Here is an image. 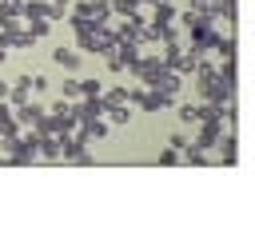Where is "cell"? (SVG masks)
Returning a JSON list of instances; mask_svg holds the SVG:
<instances>
[{
  "label": "cell",
  "mask_w": 255,
  "mask_h": 239,
  "mask_svg": "<svg viewBox=\"0 0 255 239\" xmlns=\"http://www.w3.org/2000/svg\"><path fill=\"white\" fill-rule=\"evenodd\" d=\"M199 127V135L191 139V147H199V151H211L219 139H223V116H211V120H199L195 123Z\"/></svg>",
  "instance_id": "obj_1"
},
{
  "label": "cell",
  "mask_w": 255,
  "mask_h": 239,
  "mask_svg": "<svg viewBox=\"0 0 255 239\" xmlns=\"http://www.w3.org/2000/svg\"><path fill=\"white\" fill-rule=\"evenodd\" d=\"M72 16L92 20V24H108V20H112V4H108V0H80V4L72 8Z\"/></svg>",
  "instance_id": "obj_2"
},
{
  "label": "cell",
  "mask_w": 255,
  "mask_h": 239,
  "mask_svg": "<svg viewBox=\"0 0 255 239\" xmlns=\"http://www.w3.org/2000/svg\"><path fill=\"white\" fill-rule=\"evenodd\" d=\"M20 16L24 20H64V8H56L52 0H24Z\"/></svg>",
  "instance_id": "obj_3"
},
{
  "label": "cell",
  "mask_w": 255,
  "mask_h": 239,
  "mask_svg": "<svg viewBox=\"0 0 255 239\" xmlns=\"http://www.w3.org/2000/svg\"><path fill=\"white\" fill-rule=\"evenodd\" d=\"M52 60H56V64H60V68H68V72H76V68H80V60H84V56H80V52H76V48H64V44H60V48H52Z\"/></svg>",
  "instance_id": "obj_4"
},
{
  "label": "cell",
  "mask_w": 255,
  "mask_h": 239,
  "mask_svg": "<svg viewBox=\"0 0 255 239\" xmlns=\"http://www.w3.org/2000/svg\"><path fill=\"white\" fill-rule=\"evenodd\" d=\"M175 16H179V12H175L171 0H155V4H151V24H175Z\"/></svg>",
  "instance_id": "obj_5"
},
{
  "label": "cell",
  "mask_w": 255,
  "mask_h": 239,
  "mask_svg": "<svg viewBox=\"0 0 255 239\" xmlns=\"http://www.w3.org/2000/svg\"><path fill=\"white\" fill-rule=\"evenodd\" d=\"M235 143H239V139H235V131H227V135H223V139L215 143V147H219V163H227V167H231V163L239 159V151H235Z\"/></svg>",
  "instance_id": "obj_6"
},
{
  "label": "cell",
  "mask_w": 255,
  "mask_h": 239,
  "mask_svg": "<svg viewBox=\"0 0 255 239\" xmlns=\"http://www.w3.org/2000/svg\"><path fill=\"white\" fill-rule=\"evenodd\" d=\"M124 123H131V104L108 108V127H124Z\"/></svg>",
  "instance_id": "obj_7"
},
{
  "label": "cell",
  "mask_w": 255,
  "mask_h": 239,
  "mask_svg": "<svg viewBox=\"0 0 255 239\" xmlns=\"http://www.w3.org/2000/svg\"><path fill=\"white\" fill-rule=\"evenodd\" d=\"M100 104H104V112H108V108H120V104H128V88H112V92H100Z\"/></svg>",
  "instance_id": "obj_8"
},
{
  "label": "cell",
  "mask_w": 255,
  "mask_h": 239,
  "mask_svg": "<svg viewBox=\"0 0 255 239\" xmlns=\"http://www.w3.org/2000/svg\"><path fill=\"white\" fill-rule=\"evenodd\" d=\"M108 4H112V16H135L139 12L135 0H108Z\"/></svg>",
  "instance_id": "obj_9"
},
{
  "label": "cell",
  "mask_w": 255,
  "mask_h": 239,
  "mask_svg": "<svg viewBox=\"0 0 255 239\" xmlns=\"http://www.w3.org/2000/svg\"><path fill=\"white\" fill-rule=\"evenodd\" d=\"M48 28H52V20H28V32H32V40H44V36H48Z\"/></svg>",
  "instance_id": "obj_10"
},
{
  "label": "cell",
  "mask_w": 255,
  "mask_h": 239,
  "mask_svg": "<svg viewBox=\"0 0 255 239\" xmlns=\"http://www.w3.org/2000/svg\"><path fill=\"white\" fill-rule=\"evenodd\" d=\"M60 96L64 100H80V80H64L60 84Z\"/></svg>",
  "instance_id": "obj_11"
},
{
  "label": "cell",
  "mask_w": 255,
  "mask_h": 239,
  "mask_svg": "<svg viewBox=\"0 0 255 239\" xmlns=\"http://www.w3.org/2000/svg\"><path fill=\"white\" fill-rule=\"evenodd\" d=\"M28 88H32V92H48V76H44V72H32V76H28Z\"/></svg>",
  "instance_id": "obj_12"
},
{
  "label": "cell",
  "mask_w": 255,
  "mask_h": 239,
  "mask_svg": "<svg viewBox=\"0 0 255 239\" xmlns=\"http://www.w3.org/2000/svg\"><path fill=\"white\" fill-rule=\"evenodd\" d=\"M100 92H104L100 80H80V96H100Z\"/></svg>",
  "instance_id": "obj_13"
},
{
  "label": "cell",
  "mask_w": 255,
  "mask_h": 239,
  "mask_svg": "<svg viewBox=\"0 0 255 239\" xmlns=\"http://www.w3.org/2000/svg\"><path fill=\"white\" fill-rule=\"evenodd\" d=\"M179 123H191L195 127V104H179Z\"/></svg>",
  "instance_id": "obj_14"
},
{
  "label": "cell",
  "mask_w": 255,
  "mask_h": 239,
  "mask_svg": "<svg viewBox=\"0 0 255 239\" xmlns=\"http://www.w3.org/2000/svg\"><path fill=\"white\" fill-rule=\"evenodd\" d=\"M167 147L183 151V147H187V135H183V131H171V135H167Z\"/></svg>",
  "instance_id": "obj_15"
},
{
  "label": "cell",
  "mask_w": 255,
  "mask_h": 239,
  "mask_svg": "<svg viewBox=\"0 0 255 239\" xmlns=\"http://www.w3.org/2000/svg\"><path fill=\"white\" fill-rule=\"evenodd\" d=\"M179 155H183V151H175V147H163V151H159V163H179Z\"/></svg>",
  "instance_id": "obj_16"
},
{
  "label": "cell",
  "mask_w": 255,
  "mask_h": 239,
  "mask_svg": "<svg viewBox=\"0 0 255 239\" xmlns=\"http://www.w3.org/2000/svg\"><path fill=\"white\" fill-rule=\"evenodd\" d=\"M8 60V40H4V32H0V64Z\"/></svg>",
  "instance_id": "obj_17"
},
{
  "label": "cell",
  "mask_w": 255,
  "mask_h": 239,
  "mask_svg": "<svg viewBox=\"0 0 255 239\" xmlns=\"http://www.w3.org/2000/svg\"><path fill=\"white\" fill-rule=\"evenodd\" d=\"M8 88H12V84H4V80H0V100H8Z\"/></svg>",
  "instance_id": "obj_18"
},
{
  "label": "cell",
  "mask_w": 255,
  "mask_h": 239,
  "mask_svg": "<svg viewBox=\"0 0 255 239\" xmlns=\"http://www.w3.org/2000/svg\"><path fill=\"white\" fill-rule=\"evenodd\" d=\"M52 4H56V8H68V4H72V0H52Z\"/></svg>",
  "instance_id": "obj_19"
},
{
  "label": "cell",
  "mask_w": 255,
  "mask_h": 239,
  "mask_svg": "<svg viewBox=\"0 0 255 239\" xmlns=\"http://www.w3.org/2000/svg\"><path fill=\"white\" fill-rule=\"evenodd\" d=\"M135 4H139V8H143V4H147V8H151V4H155V0H135Z\"/></svg>",
  "instance_id": "obj_20"
},
{
  "label": "cell",
  "mask_w": 255,
  "mask_h": 239,
  "mask_svg": "<svg viewBox=\"0 0 255 239\" xmlns=\"http://www.w3.org/2000/svg\"><path fill=\"white\" fill-rule=\"evenodd\" d=\"M8 4H16V8H24V0H8Z\"/></svg>",
  "instance_id": "obj_21"
}]
</instances>
